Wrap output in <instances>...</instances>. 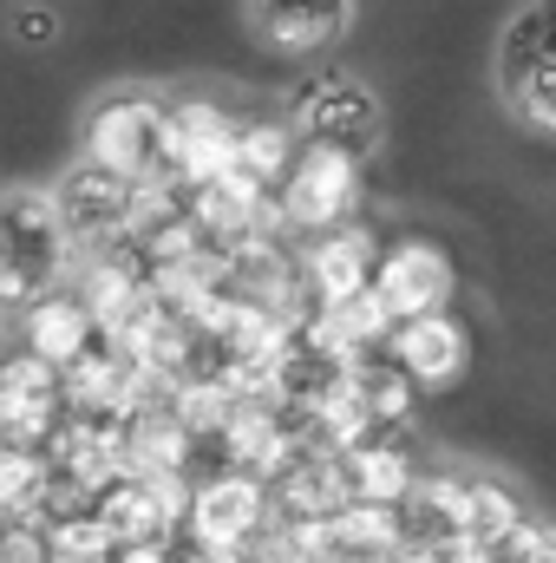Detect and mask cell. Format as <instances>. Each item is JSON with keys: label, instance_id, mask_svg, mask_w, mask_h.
Wrapping results in <instances>:
<instances>
[{"label": "cell", "instance_id": "12", "mask_svg": "<svg viewBox=\"0 0 556 563\" xmlns=\"http://www.w3.org/2000/svg\"><path fill=\"white\" fill-rule=\"evenodd\" d=\"M341 505H354L341 452H327V445L301 439V452L281 465L276 478H269V511H276L281 525H327Z\"/></svg>", "mask_w": 556, "mask_h": 563}, {"label": "cell", "instance_id": "11", "mask_svg": "<svg viewBox=\"0 0 556 563\" xmlns=\"http://www.w3.org/2000/svg\"><path fill=\"white\" fill-rule=\"evenodd\" d=\"M236 164V112L216 99H170V190H197Z\"/></svg>", "mask_w": 556, "mask_h": 563}, {"label": "cell", "instance_id": "23", "mask_svg": "<svg viewBox=\"0 0 556 563\" xmlns=\"http://www.w3.org/2000/svg\"><path fill=\"white\" fill-rule=\"evenodd\" d=\"M504 99H511V112H518L524 125H537V132L556 139V59H537V66L511 73V79H504Z\"/></svg>", "mask_w": 556, "mask_h": 563}, {"label": "cell", "instance_id": "25", "mask_svg": "<svg viewBox=\"0 0 556 563\" xmlns=\"http://www.w3.org/2000/svg\"><path fill=\"white\" fill-rule=\"evenodd\" d=\"M13 40H26V46H53V40H59V13L40 7V0L13 7Z\"/></svg>", "mask_w": 556, "mask_h": 563}, {"label": "cell", "instance_id": "1", "mask_svg": "<svg viewBox=\"0 0 556 563\" xmlns=\"http://www.w3.org/2000/svg\"><path fill=\"white\" fill-rule=\"evenodd\" d=\"M73 236L46 190H0V314L46 288H66Z\"/></svg>", "mask_w": 556, "mask_h": 563}, {"label": "cell", "instance_id": "27", "mask_svg": "<svg viewBox=\"0 0 556 563\" xmlns=\"http://www.w3.org/2000/svg\"><path fill=\"white\" fill-rule=\"evenodd\" d=\"M531 563H556V525H544V538H537V551H531Z\"/></svg>", "mask_w": 556, "mask_h": 563}, {"label": "cell", "instance_id": "3", "mask_svg": "<svg viewBox=\"0 0 556 563\" xmlns=\"http://www.w3.org/2000/svg\"><path fill=\"white\" fill-rule=\"evenodd\" d=\"M360 164L347 151H327V144H294L288 170L276 184V217L281 230H301V236H327L341 223H360Z\"/></svg>", "mask_w": 556, "mask_h": 563}, {"label": "cell", "instance_id": "9", "mask_svg": "<svg viewBox=\"0 0 556 563\" xmlns=\"http://www.w3.org/2000/svg\"><path fill=\"white\" fill-rule=\"evenodd\" d=\"M46 197H53V210H59L73 250H105V243L125 236V223H132V197H138V190H132L125 177L99 170V164H73Z\"/></svg>", "mask_w": 556, "mask_h": 563}, {"label": "cell", "instance_id": "22", "mask_svg": "<svg viewBox=\"0 0 556 563\" xmlns=\"http://www.w3.org/2000/svg\"><path fill=\"white\" fill-rule=\"evenodd\" d=\"M46 485H53L46 452H0V518L33 525L46 505Z\"/></svg>", "mask_w": 556, "mask_h": 563}, {"label": "cell", "instance_id": "15", "mask_svg": "<svg viewBox=\"0 0 556 563\" xmlns=\"http://www.w3.org/2000/svg\"><path fill=\"white\" fill-rule=\"evenodd\" d=\"M347 13H354V0H249L256 40H263L269 53H281V59L327 53V46L347 33Z\"/></svg>", "mask_w": 556, "mask_h": 563}, {"label": "cell", "instance_id": "7", "mask_svg": "<svg viewBox=\"0 0 556 563\" xmlns=\"http://www.w3.org/2000/svg\"><path fill=\"white\" fill-rule=\"evenodd\" d=\"M184 498H190V485H177V478L119 472V478L92 498V518H99V531L112 538V551H125V544H177Z\"/></svg>", "mask_w": 556, "mask_h": 563}, {"label": "cell", "instance_id": "13", "mask_svg": "<svg viewBox=\"0 0 556 563\" xmlns=\"http://www.w3.org/2000/svg\"><path fill=\"white\" fill-rule=\"evenodd\" d=\"M387 361L413 380L419 394H438V387H452V380L465 374V361H471V334L438 308V314L400 321V328L387 334Z\"/></svg>", "mask_w": 556, "mask_h": 563}, {"label": "cell", "instance_id": "2", "mask_svg": "<svg viewBox=\"0 0 556 563\" xmlns=\"http://www.w3.org/2000/svg\"><path fill=\"white\" fill-rule=\"evenodd\" d=\"M79 151H86V164L125 177L132 190L170 184V99H151V92L99 99L79 132Z\"/></svg>", "mask_w": 556, "mask_h": 563}, {"label": "cell", "instance_id": "10", "mask_svg": "<svg viewBox=\"0 0 556 563\" xmlns=\"http://www.w3.org/2000/svg\"><path fill=\"white\" fill-rule=\"evenodd\" d=\"M301 263V288H308V308H347L367 295L374 263H380V236L367 223H341L327 236H308V250L294 256Z\"/></svg>", "mask_w": 556, "mask_h": 563}, {"label": "cell", "instance_id": "21", "mask_svg": "<svg viewBox=\"0 0 556 563\" xmlns=\"http://www.w3.org/2000/svg\"><path fill=\"white\" fill-rule=\"evenodd\" d=\"M524 518H531V511H524V498H518L504 478L471 472V544H478V551H498Z\"/></svg>", "mask_w": 556, "mask_h": 563}, {"label": "cell", "instance_id": "26", "mask_svg": "<svg viewBox=\"0 0 556 563\" xmlns=\"http://www.w3.org/2000/svg\"><path fill=\"white\" fill-rule=\"evenodd\" d=\"M170 563H249V558H223V551H197V544H177Z\"/></svg>", "mask_w": 556, "mask_h": 563}, {"label": "cell", "instance_id": "18", "mask_svg": "<svg viewBox=\"0 0 556 563\" xmlns=\"http://www.w3.org/2000/svg\"><path fill=\"white\" fill-rule=\"evenodd\" d=\"M347 374H354V387H360L367 420L380 426V432H407V420L419 413V387L387 361V347H380V354H360Z\"/></svg>", "mask_w": 556, "mask_h": 563}, {"label": "cell", "instance_id": "16", "mask_svg": "<svg viewBox=\"0 0 556 563\" xmlns=\"http://www.w3.org/2000/svg\"><path fill=\"white\" fill-rule=\"evenodd\" d=\"M400 531L419 551L471 538V472H419L413 492L400 498Z\"/></svg>", "mask_w": 556, "mask_h": 563}, {"label": "cell", "instance_id": "14", "mask_svg": "<svg viewBox=\"0 0 556 563\" xmlns=\"http://www.w3.org/2000/svg\"><path fill=\"white\" fill-rule=\"evenodd\" d=\"M13 341H20L26 361L66 374V367L99 341V328H92V314H86V301H79L73 288H46V295H33V301L20 308V334H13Z\"/></svg>", "mask_w": 556, "mask_h": 563}, {"label": "cell", "instance_id": "5", "mask_svg": "<svg viewBox=\"0 0 556 563\" xmlns=\"http://www.w3.org/2000/svg\"><path fill=\"white\" fill-rule=\"evenodd\" d=\"M269 485L263 478H243V472H210L190 485L184 498V544L197 551H223V558H249L269 531Z\"/></svg>", "mask_w": 556, "mask_h": 563}, {"label": "cell", "instance_id": "17", "mask_svg": "<svg viewBox=\"0 0 556 563\" xmlns=\"http://www.w3.org/2000/svg\"><path fill=\"white\" fill-rule=\"evenodd\" d=\"M341 465H347L354 505H387V511H400V498L413 492V478L425 472L413 452V432H367L354 452H341Z\"/></svg>", "mask_w": 556, "mask_h": 563}, {"label": "cell", "instance_id": "6", "mask_svg": "<svg viewBox=\"0 0 556 563\" xmlns=\"http://www.w3.org/2000/svg\"><path fill=\"white\" fill-rule=\"evenodd\" d=\"M452 256L432 243V236H400L380 250L374 263V282H367V301L400 328V321H419V314H438L445 295H452Z\"/></svg>", "mask_w": 556, "mask_h": 563}, {"label": "cell", "instance_id": "28", "mask_svg": "<svg viewBox=\"0 0 556 563\" xmlns=\"http://www.w3.org/2000/svg\"><path fill=\"white\" fill-rule=\"evenodd\" d=\"M13 354V334H7V314H0V361Z\"/></svg>", "mask_w": 556, "mask_h": 563}, {"label": "cell", "instance_id": "20", "mask_svg": "<svg viewBox=\"0 0 556 563\" xmlns=\"http://www.w3.org/2000/svg\"><path fill=\"white\" fill-rule=\"evenodd\" d=\"M537 59H556V0H531L511 26H504V46H498V79L537 66Z\"/></svg>", "mask_w": 556, "mask_h": 563}, {"label": "cell", "instance_id": "4", "mask_svg": "<svg viewBox=\"0 0 556 563\" xmlns=\"http://www.w3.org/2000/svg\"><path fill=\"white\" fill-rule=\"evenodd\" d=\"M288 112H294V119H288L294 144H327V151H347L354 164H367V157L380 151V139H387L380 99H374L360 79H347V73H314V79L294 92Z\"/></svg>", "mask_w": 556, "mask_h": 563}, {"label": "cell", "instance_id": "8", "mask_svg": "<svg viewBox=\"0 0 556 563\" xmlns=\"http://www.w3.org/2000/svg\"><path fill=\"white\" fill-rule=\"evenodd\" d=\"M59 420H66L59 374L13 347L0 361V452H46Z\"/></svg>", "mask_w": 556, "mask_h": 563}, {"label": "cell", "instance_id": "19", "mask_svg": "<svg viewBox=\"0 0 556 563\" xmlns=\"http://www.w3.org/2000/svg\"><path fill=\"white\" fill-rule=\"evenodd\" d=\"M288 157H294V132H288L281 119H236V164H230V170H243V177H256L263 190H276L281 170H288Z\"/></svg>", "mask_w": 556, "mask_h": 563}, {"label": "cell", "instance_id": "24", "mask_svg": "<svg viewBox=\"0 0 556 563\" xmlns=\"http://www.w3.org/2000/svg\"><path fill=\"white\" fill-rule=\"evenodd\" d=\"M0 563H53V558H46V538L33 525L0 518Z\"/></svg>", "mask_w": 556, "mask_h": 563}]
</instances>
